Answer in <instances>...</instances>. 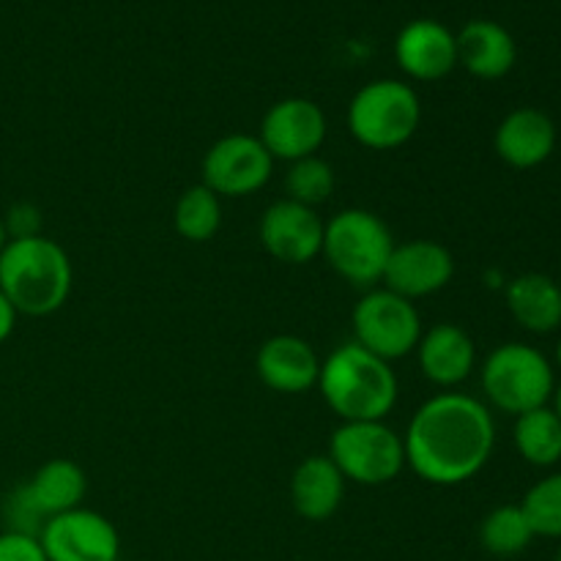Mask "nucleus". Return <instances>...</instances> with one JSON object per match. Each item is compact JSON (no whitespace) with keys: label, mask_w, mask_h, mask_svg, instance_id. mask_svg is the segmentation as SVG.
<instances>
[{"label":"nucleus","mask_w":561,"mask_h":561,"mask_svg":"<svg viewBox=\"0 0 561 561\" xmlns=\"http://www.w3.org/2000/svg\"><path fill=\"white\" fill-rule=\"evenodd\" d=\"M405 466L438 488L463 485L480 474L496 447L493 414L482 400L442 392L416 409L403 436Z\"/></svg>","instance_id":"1"},{"label":"nucleus","mask_w":561,"mask_h":561,"mask_svg":"<svg viewBox=\"0 0 561 561\" xmlns=\"http://www.w3.org/2000/svg\"><path fill=\"white\" fill-rule=\"evenodd\" d=\"M318 392L343 422L387 420L398 403V376L359 343H343L321 362Z\"/></svg>","instance_id":"2"},{"label":"nucleus","mask_w":561,"mask_h":561,"mask_svg":"<svg viewBox=\"0 0 561 561\" xmlns=\"http://www.w3.org/2000/svg\"><path fill=\"white\" fill-rule=\"evenodd\" d=\"M71 279L69 255L44 233L9 239L0 252V290L16 316L47 318L58 312L71 294Z\"/></svg>","instance_id":"3"},{"label":"nucleus","mask_w":561,"mask_h":561,"mask_svg":"<svg viewBox=\"0 0 561 561\" xmlns=\"http://www.w3.org/2000/svg\"><path fill=\"white\" fill-rule=\"evenodd\" d=\"M394 250L392 230L367 208H345L323 222L321 255L356 288H373L383 279Z\"/></svg>","instance_id":"4"},{"label":"nucleus","mask_w":561,"mask_h":561,"mask_svg":"<svg viewBox=\"0 0 561 561\" xmlns=\"http://www.w3.org/2000/svg\"><path fill=\"white\" fill-rule=\"evenodd\" d=\"M422 104L403 80H373L354 93L348 104V129L370 151H392L416 135Z\"/></svg>","instance_id":"5"},{"label":"nucleus","mask_w":561,"mask_h":561,"mask_svg":"<svg viewBox=\"0 0 561 561\" xmlns=\"http://www.w3.org/2000/svg\"><path fill=\"white\" fill-rule=\"evenodd\" d=\"M482 392L493 409L520 416L551 403L553 367L546 354L526 343H504L488 354L480 370Z\"/></svg>","instance_id":"6"},{"label":"nucleus","mask_w":561,"mask_h":561,"mask_svg":"<svg viewBox=\"0 0 561 561\" xmlns=\"http://www.w3.org/2000/svg\"><path fill=\"white\" fill-rule=\"evenodd\" d=\"M327 455L345 482L367 488L387 485L405 469L403 436H398L383 420L343 422L329 438Z\"/></svg>","instance_id":"7"},{"label":"nucleus","mask_w":561,"mask_h":561,"mask_svg":"<svg viewBox=\"0 0 561 561\" xmlns=\"http://www.w3.org/2000/svg\"><path fill=\"white\" fill-rule=\"evenodd\" d=\"M354 343L392 365L403 359L422 337V318L414 301L387 288H370L354 307Z\"/></svg>","instance_id":"8"},{"label":"nucleus","mask_w":561,"mask_h":561,"mask_svg":"<svg viewBox=\"0 0 561 561\" xmlns=\"http://www.w3.org/2000/svg\"><path fill=\"white\" fill-rule=\"evenodd\" d=\"M272 170V153L257 135H225L203 157L201 184L217 197H247L268 184Z\"/></svg>","instance_id":"9"},{"label":"nucleus","mask_w":561,"mask_h":561,"mask_svg":"<svg viewBox=\"0 0 561 561\" xmlns=\"http://www.w3.org/2000/svg\"><path fill=\"white\" fill-rule=\"evenodd\" d=\"M327 115L312 99L288 96L274 102L261 121L257 140L263 142L274 162H299L305 157H316L327 140Z\"/></svg>","instance_id":"10"},{"label":"nucleus","mask_w":561,"mask_h":561,"mask_svg":"<svg viewBox=\"0 0 561 561\" xmlns=\"http://www.w3.org/2000/svg\"><path fill=\"white\" fill-rule=\"evenodd\" d=\"M47 561H118V529L96 510L75 507L49 518L38 531Z\"/></svg>","instance_id":"11"},{"label":"nucleus","mask_w":561,"mask_h":561,"mask_svg":"<svg viewBox=\"0 0 561 561\" xmlns=\"http://www.w3.org/2000/svg\"><path fill=\"white\" fill-rule=\"evenodd\" d=\"M257 239L274 261L305 266L321 255L323 219L316 208L283 197L263 211Z\"/></svg>","instance_id":"12"},{"label":"nucleus","mask_w":561,"mask_h":561,"mask_svg":"<svg viewBox=\"0 0 561 561\" xmlns=\"http://www.w3.org/2000/svg\"><path fill=\"white\" fill-rule=\"evenodd\" d=\"M455 277V257L444 244L433 239H414L394 244L383 272V288L414 301L438 294Z\"/></svg>","instance_id":"13"},{"label":"nucleus","mask_w":561,"mask_h":561,"mask_svg":"<svg viewBox=\"0 0 561 561\" xmlns=\"http://www.w3.org/2000/svg\"><path fill=\"white\" fill-rule=\"evenodd\" d=\"M394 60L411 80H444L458 66V42L444 22L420 16L400 27L394 38Z\"/></svg>","instance_id":"14"},{"label":"nucleus","mask_w":561,"mask_h":561,"mask_svg":"<svg viewBox=\"0 0 561 561\" xmlns=\"http://www.w3.org/2000/svg\"><path fill=\"white\" fill-rule=\"evenodd\" d=\"M85 491L88 477L82 466L69 458H53L38 466L31 480L16 488L14 496L31 513V518L44 526L55 515L82 507Z\"/></svg>","instance_id":"15"},{"label":"nucleus","mask_w":561,"mask_h":561,"mask_svg":"<svg viewBox=\"0 0 561 561\" xmlns=\"http://www.w3.org/2000/svg\"><path fill=\"white\" fill-rule=\"evenodd\" d=\"M255 373L272 392L305 394L318 387L321 356L296 334H274L257 348Z\"/></svg>","instance_id":"16"},{"label":"nucleus","mask_w":561,"mask_h":561,"mask_svg":"<svg viewBox=\"0 0 561 561\" xmlns=\"http://www.w3.org/2000/svg\"><path fill=\"white\" fill-rule=\"evenodd\" d=\"M499 159L515 170H531L557 148V124L537 107H518L502 118L493 135Z\"/></svg>","instance_id":"17"},{"label":"nucleus","mask_w":561,"mask_h":561,"mask_svg":"<svg viewBox=\"0 0 561 561\" xmlns=\"http://www.w3.org/2000/svg\"><path fill=\"white\" fill-rule=\"evenodd\" d=\"M416 359H420V370L427 381L442 389H453L474 373V340L455 323H436L433 329L422 332L420 343H416Z\"/></svg>","instance_id":"18"},{"label":"nucleus","mask_w":561,"mask_h":561,"mask_svg":"<svg viewBox=\"0 0 561 561\" xmlns=\"http://www.w3.org/2000/svg\"><path fill=\"white\" fill-rule=\"evenodd\" d=\"M458 66L477 80H502L518 60V44L513 33L493 20H471L455 33Z\"/></svg>","instance_id":"19"},{"label":"nucleus","mask_w":561,"mask_h":561,"mask_svg":"<svg viewBox=\"0 0 561 561\" xmlns=\"http://www.w3.org/2000/svg\"><path fill=\"white\" fill-rule=\"evenodd\" d=\"M345 496V477L329 455H310L301 460L290 477V504L296 515L312 524L329 520L340 510Z\"/></svg>","instance_id":"20"},{"label":"nucleus","mask_w":561,"mask_h":561,"mask_svg":"<svg viewBox=\"0 0 561 561\" xmlns=\"http://www.w3.org/2000/svg\"><path fill=\"white\" fill-rule=\"evenodd\" d=\"M507 310L526 332L551 334L561 327V288L553 277L529 272L507 285Z\"/></svg>","instance_id":"21"},{"label":"nucleus","mask_w":561,"mask_h":561,"mask_svg":"<svg viewBox=\"0 0 561 561\" xmlns=\"http://www.w3.org/2000/svg\"><path fill=\"white\" fill-rule=\"evenodd\" d=\"M515 449L531 466H557L561 460V420L551 405L515 416Z\"/></svg>","instance_id":"22"},{"label":"nucleus","mask_w":561,"mask_h":561,"mask_svg":"<svg viewBox=\"0 0 561 561\" xmlns=\"http://www.w3.org/2000/svg\"><path fill=\"white\" fill-rule=\"evenodd\" d=\"M173 228L181 239L192 241V244L214 239L222 228V197H217L203 184L184 190L175 201Z\"/></svg>","instance_id":"23"},{"label":"nucleus","mask_w":561,"mask_h":561,"mask_svg":"<svg viewBox=\"0 0 561 561\" xmlns=\"http://www.w3.org/2000/svg\"><path fill=\"white\" fill-rule=\"evenodd\" d=\"M531 540H535V529L520 504H502L491 510L480 524V546L491 557H518L531 546Z\"/></svg>","instance_id":"24"},{"label":"nucleus","mask_w":561,"mask_h":561,"mask_svg":"<svg viewBox=\"0 0 561 561\" xmlns=\"http://www.w3.org/2000/svg\"><path fill=\"white\" fill-rule=\"evenodd\" d=\"M334 184V168L321 159L316 157H305L299 162H290L288 175H285V192H288V201L301 203V206H321L332 197Z\"/></svg>","instance_id":"25"},{"label":"nucleus","mask_w":561,"mask_h":561,"mask_svg":"<svg viewBox=\"0 0 561 561\" xmlns=\"http://www.w3.org/2000/svg\"><path fill=\"white\" fill-rule=\"evenodd\" d=\"M520 507H524L526 518L535 529V537H557V540H561V471L535 482L526 491Z\"/></svg>","instance_id":"26"},{"label":"nucleus","mask_w":561,"mask_h":561,"mask_svg":"<svg viewBox=\"0 0 561 561\" xmlns=\"http://www.w3.org/2000/svg\"><path fill=\"white\" fill-rule=\"evenodd\" d=\"M0 561H47L42 542L22 531H3L0 535Z\"/></svg>","instance_id":"27"},{"label":"nucleus","mask_w":561,"mask_h":561,"mask_svg":"<svg viewBox=\"0 0 561 561\" xmlns=\"http://www.w3.org/2000/svg\"><path fill=\"white\" fill-rule=\"evenodd\" d=\"M5 233L9 239H31V236H42V214L33 203H16L9 208L3 219Z\"/></svg>","instance_id":"28"},{"label":"nucleus","mask_w":561,"mask_h":561,"mask_svg":"<svg viewBox=\"0 0 561 561\" xmlns=\"http://www.w3.org/2000/svg\"><path fill=\"white\" fill-rule=\"evenodd\" d=\"M16 318H20V316H16V310L11 307V301L5 299L3 290H0V345H3L5 340L11 337V334H14Z\"/></svg>","instance_id":"29"},{"label":"nucleus","mask_w":561,"mask_h":561,"mask_svg":"<svg viewBox=\"0 0 561 561\" xmlns=\"http://www.w3.org/2000/svg\"><path fill=\"white\" fill-rule=\"evenodd\" d=\"M551 400H553L551 409L557 411V416L561 420V383H557V389H553V398Z\"/></svg>","instance_id":"30"},{"label":"nucleus","mask_w":561,"mask_h":561,"mask_svg":"<svg viewBox=\"0 0 561 561\" xmlns=\"http://www.w3.org/2000/svg\"><path fill=\"white\" fill-rule=\"evenodd\" d=\"M5 244H9V233H5V225L3 219H0V252L5 250Z\"/></svg>","instance_id":"31"},{"label":"nucleus","mask_w":561,"mask_h":561,"mask_svg":"<svg viewBox=\"0 0 561 561\" xmlns=\"http://www.w3.org/2000/svg\"><path fill=\"white\" fill-rule=\"evenodd\" d=\"M557 365H559V370H561V340H559V345H557Z\"/></svg>","instance_id":"32"},{"label":"nucleus","mask_w":561,"mask_h":561,"mask_svg":"<svg viewBox=\"0 0 561 561\" xmlns=\"http://www.w3.org/2000/svg\"><path fill=\"white\" fill-rule=\"evenodd\" d=\"M557 561H561V546H559V551H557Z\"/></svg>","instance_id":"33"}]
</instances>
